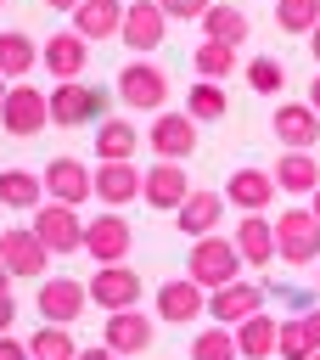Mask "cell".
<instances>
[{
	"label": "cell",
	"instance_id": "cell-7",
	"mask_svg": "<svg viewBox=\"0 0 320 360\" xmlns=\"http://www.w3.org/2000/svg\"><path fill=\"white\" fill-rule=\"evenodd\" d=\"M39 174H45V197H51V202H73V208H79V202L95 197V169L79 163V158H51Z\"/></svg>",
	"mask_w": 320,
	"mask_h": 360
},
{
	"label": "cell",
	"instance_id": "cell-3",
	"mask_svg": "<svg viewBox=\"0 0 320 360\" xmlns=\"http://www.w3.org/2000/svg\"><path fill=\"white\" fill-rule=\"evenodd\" d=\"M112 96H118L129 112H163V101H168V73H163L157 62H124Z\"/></svg>",
	"mask_w": 320,
	"mask_h": 360
},
{
	"label": "cell",
	"instance_id": "cell-10",
	"mask_svg": "<svg viewBox=\"0 0 320 360\" xmlns=\"http://www.w3.org/2000/svg\"><path fill=\"white\" fill-rule=\"evenodd\" d=\"M84 304H90V287H84V281H67V276L39 281V292H34V309H39L51 326H73V321L84 315Z\"/></svg>",
	"mask_w": 320,
	"mask_h": 360
},
{
	"label": "cell",
	"instance_id": "cell-26",
	"mask_svg": "<svg viewBox=\"0 0 320 360\" xmlns=\"http://www.w3.org/2000/svg\"><path fill=\"white\" fill-rule=\"evenodd\" d=\"M39 202H45V174H34V169H0V208L34 214Z\"/></svg>",
	"mask_w": 320,
	"mask_h": 360
},
{
	"label": "cell",
	"instance_id": "cell-42",
	"mask_svg": "<svg viewBox=\"0 0 320 360\" xmlns=\"http://www.w3.org/2000/svg\"><path fill=\"white\" fill-rule=\"evenodd\" d=\"M298 321H303V326H309V338H314V349H320V304H314V309H309V315H298Z\"/></svg>",
	"mask_w": 320,
	"mask_h": 360
},
{
	"label": "cell",
	"instance_id": "cell-24",
	"mask_svg": "<svg viewBox=\"0 0 320 360\" xmlns=\"http://www.w3.org/2000/svg\"><path fill=\"white\" fill-rule=\"evenodd\" d=\"M95 197L107 208H124L140 197V169L135 163H95Z\"/></svg>",
	"mask_w": 320,
	"mask_h": 360
},
{
	"label": "cell",
	"instance_id": "cell-16",
	"mask_svg": "<svg viewBox=\"0 0 320 360\" xmlns=\"http://www.w3.org/2000/svg\"><path fill=\"white\" fill-rule=\"evenodd\" d=\"M39 62L51 68V79H56V84H67V79H79V73H84V62H90V39H84V34H73V28H62V34H51V39L39 45Z\"/></svg>",
	"mask_w": 320,
	"mask_h": 360
},
{
	"label": "cell",
	"instance_id": "cell-17",
	"mask_svg": "<svg viewBox=\"0 0 320 360\" xmlns=\"http://www.w3.org/2000/svg\"><path fill=\"white\" fill-rule=\"evenodd\" d=\"M140 197H146L152 208L174 214V208L191 197V186H185V163H168V158H157V163L140 174Z\"/></svg>",
	"mask_w": 320,
	"mask_h": 360
},
{
	"label": "cell",
	"instance_id": "cell-38",
	"mask_svg": "<svg viewBox=\"0 0 320 360\" xmlns=\"http://www.w3.org/2000/svg\"><path fill=\"white\" fill-rule=\"evenodd\" d=\"M264 292H269V298H275L286 315H309V309L320 304V292H309V287H292V281H269Z\"/></svg>",
	"mask_w": 320,
	"mask_h": 360
},
{
	"label": "cell",
	"instance_id": "cell-27",
	"mask_svg": "<svg viewBox=\"0 0 320 360\" xmlns=\"http://www.w3.org/2000/svg\"><path fill=\"white\" fill-rule=\"evenodd\" d=\"M135 146H140V129L129 118H101V129H95V163H129Z\"/></svg>",
	"mask_w": 320,
	"mask_h": 360
},
{
	"label": "cell",
	"instance_id": "cell-43",
	"mask_svg": "<svg viewBox=\"0 0 320 360\" xmlns=\"http://www.w3.org/2000/svg\"><path fill=\"white\" fill-rule=\"evenodd\" d=\"M79 360H118L107 343H90V349H79Z\"/></svg>",
	"mask_w": 320,
	"mask_h": 360
},
{
	"label": "cell",
	"instance_id": "cell-31",
	"mask_svg": "<svg viewBox=\"0 0 320 360\" xmlns=\"http://www.w3.org/2000/svg\"><path fill=\"white\" fill-rule=\"evenodd\" d=\"M185 112H191L196 124H219V118L230 112V96H225V84H219V79H196V84L185 90Z\"/></svg>",
	"mask_w": 320,
	"mask_h": 360
},
{
	"label": "cell",
	"instance_id": "cell-35",
	"mask_svg": "<svg viewBox=\"0 0 320 360\" xmlns=\"http://www.w3.org/2000/svg\"><path fill=\"white\" fill-rule=\"evenodd\" d=\"M320 22V0H275V28L281 34H309Z\"/></svg>",
	"mask_w": 320,
	"mask_h": 360
},
{
	"label": "cell",
	"instance_id": "cell-30",
	"mask_svg": "<svg viewBox=\"0 0 320 360\" xmlns=\"http://www.w3.org/2000/svg\"><path fill=\"white\" fill-rule=\"evenodd\" d=\"M202 39H219V45H247V11L236 6H208L202 11Z\"/></svg>",
	"mask_w": 320,
	"mask_h": 360
},
{
	"label": "cell",
	"instance_id": "cell-14",
	"mask_svg": "<svg viewBox=\"0 0 320 360\" xmlns=\"http://www.w3.org/2000/svg\"><path fill=\"white\" fill-rule=\"evenodd\" d=\"M258 309H264V287H258V281H230V287H213V292H208L213 326H241V321L258 315Z\"/></svg>",
	"mask_w": 320,
	"mask_h": 360
},
{
	"label": "cell",
	"instance_id": "cell-40",
	"mask_svg": "<svg viewBox=\"0 0 320 360\" xmlns=\"http://www.w3.org/2000/svg\"><path fill=\"white\" fill-rule=\"evenodd\" d=\"M0 360H34V354H28V343H17V338L6 332V338H0Z\"/></svg>",
	"mask_w": 320,
	"mask_h": 360
},
{
	"label": "cell",
	"instance_id": "cell-46",
	"mask_svg": "<svg viewBox=\"0 0 320 360\" xmlns=\"http://www.w3.org/2000/svg\"><path fill=\"white\" fill-rule=\"evenodd\" d=\"M309 51H314V68H320V22L309 28Z\"/></svg>",
	"mask_w": 320,
	"mask_h": 360
},
{
	"label": "cell",
	"instance_id": "cell-20",
	"mask_svg": "<svg viewBox=\"0 0 320 360\" xmlns=\"http://www.w3.org/2000/svg\"><path fill=\"white\" fill-rule=\"evenodd\" d=\"M118 360L124 354H140V349H152V315H140V304L135 309H112L107 315V338H101Z\"/></svg>",
	"mask_w": 320,
	"mask_h": 360
},
{
	"label": "cell",
	"instance_id": "cell-52",
	"mask_svg": "<svg viewBox=\"0 0 320 360\" xmlns=\"http://www.w3.org/2000/svg\"><path fill=\"white\" fill-rule=\"evenodd\" d=\"M0 6H6V0H0Z\"/></svg>",
	"mask_w": 320,
	"mask_h": 360
},
{
	"label": "cell",
	"instance_id": "cell-19",
	"mask_svg": "<svg viewBox=\"0 0 320 360\" xmlns=\"http://www.w3.org/2000/svg\"><path fill=\"white\" fill-rule=\"evenodd\" d=\"M275 191H281V186H275V174L247 163V169H236V174H230L225 202H230V208H241V214H264V208L275 202Z\"/></svg>",
	"mask_w": 320,
	"mask_h": 360
},
{
	"label": "cell",
	"instance_id": "cell-48",
	"mask_svg": "<svg viewBox=\"0 0 320 360\" xmlns=\"http://www.w3.org/2000/svg\"><path fill=\"white\" fill-rule=\"evenodd\" d=\"M6 276H11V270H6V264H0V287H6Z\"/></svg>",
	"mask_w": 320,
	"mask_h": 360
},
{
	"label": "cell",
	"instance_id": "cell-49",
	"mask_svg": "<svg viewBox=\"0 0 320 360\" xmlns=\"http://www.w3.org/2000/svg\"><path fill=\"white\" fill-rule=\"evenodd\" d=\"M0 101H6V73H0Z\"/></svg>",
	"mask_w": 320,
	"mask_h": 360
},
{
	"label": "cell",
	"instance_id": "cell-25",
	"mask_svg": "<svg viewBox=\"0 0 320 360\" xmlns=\"http://www.w3.org/2000/svg\"><path fill=\"white\" fill-rule=\"evenodd\" d=\"M236 332V349H241V360H269L275 354V338H281V315H247L241 326H230Z\"/></svg>",
	"mask_w": 320,
	"mask_h": 360
},
{
	"label": "cell",
	"instance_id": "cell-32",
	"mask_svg": "<svg viewBox=\"0 0 320 360\" xmlns=\"http://www.w3.org/2000/svg\"><path fill=\"white\" fill-rule=\"evenodd\" d=\"M28 354H34V360H79V343H73L67 326H51V321H45V326L28 338Z\"/></svg>",
	"mask_w": 320,
	"mask_h": 360
},
{
	"label": "cell",
	"instance_id": "cell-6",
	"mask_svg": "<svg viewBox=\"0 0 320 360\" xmlns=\"http://www.w3.org/2000/svg\"><path fill=\"white\" fill-rule=\"evenodd\" d=\"M0 124H6V135H17V141L39 135V129L51 124V96L34 90V84H11L6 101H0Z\"/></svg>",
	"mask_w": 320,
	"mask_h": 360
},
{
	"label": "cell",
	"instance_id": "cell-5",
	"mask_svg": "<svg viewBox=\"0 0 320 360\" xmlns=\"http://www.w3.org/2000/svg\"><path fill=\"white\" fill-rule=\"evenodd\" d=\"M275 253L286 264H314L320 259V219H314V208L275 214Z\"/></svg>",
	"mask_w": 320,
	"mask_h": 360
},
{
	"label": "cell",
	"instance_id": "cell-4",
	"mask_svg": "<svg viewBox=\"0 0 320 360\" xmlns=\"http://www.w3.org/2000/svg\"><path fill=\"white\" fill-rule=\"evenodd\" d=\"M34 236L51 248V259H62V253H79L84 248V219H79V208L73 202H39L34 208Z\"/></svg>",
	"mask_w": 320,
	"mask_h": 360
},
{
	"label": "cell",
	"instance_id": "cell-39",
	"mask_svg": "<svg viewBox=\"0 0 320 360\" xmlns=\"http://www.w3.org/2000/svg\"><path fill=\"white\" fill-rule=\"evenodd\" d=\"M163 6V17H180V22H202V11L213 6V0H157Z\"/></svg>",
	"mask_w": 320,
	"mask_h": 360
},
{
	"label": "cell",
	"instance_id": "cell-1",
	"mask_svg": "<svg viewBox=\"0 0 320 360\" xmlns=\"http://www.w3.org/2000/svg\"><path fill=\"white\" fill-rule=\"evenodd\" d=\"M185 276L196 281V287H230V281H241V253H236V242L230 236H196V248H191V259H185Z\"/></svg>",
	"mask_w": 320,
	"mask_h": 360
},
{
	"label": "cell",
	"instance_id": "cell-2",
	"mask_svg": "<svg viewBox=\"0 0 320 360\" xmlns=\"http://www.w3.org/2000/svg\"><path fill=\"white\" fill-rule=\"evenodd\" d=\"M107 90L101 84H84V79H67V84H56L51 90V124H62V129H79V124H101L107 118Z\"/></svg>",
	"mask_w": 320,
	"mask_h": 360
},
{
	"label": "cell",
	"instance_id": "cell-18",
	"mask_svg": "<svg viewBox=\"0 0 320 360\" xmlns=\"http://www.w3.org/2000/svg\"><path fill=\"white\" fill-rule=\"evenodd\" d=\"M196 315H208V287H196L191 276H174V281L157 287V321L185 326V321H196Z\"/></svg>",
	"mask_w": 320,
	"mask_h": 360
},
{
	"label": "cell",
	"instance_id": "cell-44",
	"mask_svg": "<svg viewBox=\"0 0 320 360\" xmlns=\"http://www.w3.org/2000/svg\"><path fill=\"white\" fill-rule=\"evenodd\" d=\"M309 107L320 112V68H314V79H309Z\"/></svg>",
	"mask_w": 320,
	"mask_h": 360
},
{
	"label": "cell",
	"instance_id": "cell-36",
	"mask_svg": "<svg viewBox=\"0 0 320 360\" xmlns=\"http://www.w3.org/2000/svg\"><path fill=\"white\" fill-rule=\"evenodd\" d=\"M247 84H253L258 96L286 90V62H281V56H253V62H247Z\"/></svg>",
	"mask_w": 320,
	"mask_h": 360
},
{
	"label": "cell",
	"instance_id": "cell-11",
	"mask_svg": "<svg viewBox=\"0 0 320 360\" xmlns=\"http://www.w3.org/2000/svg\"><path fill=\"white\" fill-rule=\"evenodd\" d=\"M269 135H275L286 152H314V141H320V112H314L309 101H281L275 118H269Z\"/></svg>",
	"mask_w": 320,
	"mask_h": 360
},
{
	"label": "cell",
	"instance_id": "cell-28",
	"mask_svg": "<svg viewBox=\"0 0 320 360\" xmlns=\"http://www.w3.org/2000/svg\"><path fill=\"white\" fill-rule=\"evenodd\" d=\"M275 186L292 191V197H314V186H320V158H314V152H286V158L275 163Z\"/></svg>",
	"mask_w": 320,
	"mask_h": 360
},
{
	"label": "cell",
	"instance_id": "cell-34",
	"mask_svg": "<svg viewBox=\"0 0 320 360\" xmlns=\"http://www.w3.org/2000/svg\"><path fill=\"white\" fill-rule=\"evenodd\" d=\"M191 360H241L236 332H230V326H202L196 343H191Z\"/></svg>",
	"mask_w": 320,
	"mask_h": 360
},
{
	"label": "cell",
	"instance_id": "cell-37",
	"mask_svg": "<svg viewBox=\"0 0 320 360\" xmlns=\"http://www.w3.org/2000/svg\"><path fill=\"white\" fill-rule=\"evenodd\" d=\"M275 354H281V360H309V354H314V338H309V326H303L298 315H286V321H281Z\"/></svg>",
	"mask_w": 320,
	"mask_h": 360
},
{
	"label": "cell",
	"instance_id": "cell-15",
	"mask_svg": "<svg viewBox=\"0 0 320 360\" xmlns=\"http://www.w3.org/2000/svg\"><path fill=\"white\" fill-rule=\"evenodd\" d=\"M163 28H168V17H163V6L157 0H129V11H124V28H118V39L129 45V51H157L163 45Z\"/></svg>",
	"mask_w": 320,
	"mask_h": 360
},
{
	"label": "cell",
	"instance_id": "cell-23",
	"mask_svg": "<svg viewBox=\"0 0 320 360\" xmlns=\"http://www.w3.org/2000/svg\"><path fill=\"white\" fill-rule=\"evenodd\" d=\"M124 11H129V0H84V6L73 11V34H84V39H112V34L124 28Z\"/></svg>",
	"mask_w": 320,
	"mask_h": 360
},
{
	"label": "cell",
	"instance_id": "cell-50",
	"mask_svg": "<svg viewBox=\"0 0 320 360\" xmlns=\"http://www.w3.org/2000/svg\"><path fill=\"white\" fill-rule=\"evenodd\" d=\"M309 360H320V349H314V354H309Z\"/></svg>",
	"mask_w": 320,
	"mask_h": 360
},
{
	"label": "cell",
	"instance_id": "cell-8",
	"mask_svg": "<svg viewBox=\"0 0 320 360\" xmlns=\"http://www.w3.org/2000/svg\"><path fill=\"white\" fill-rule=\"evenodd\" d=\"M129 242H135V231H129L124 214H95V219H84V253H90L95 264H124V259H129Z\"/></svg>",
	"mask_w": 320,
	"mask_h": 360
},
{
	"label": "cell",
	"instance_id": "cell-22",
	"mask_svg": "<svg viewBox=\"0 0 320 360\" xmlns=\"http://www.w3.org/2000/svg\"><path fill=\"white\" fill-rule=\"evenodd\" d=\"M225 219V191H191L180 208H174V225L185 236H213V225Z\"/></svg>",
	"mask_w": 320,
	"mask_h": 360
},
{
	"label": "cell",
	"instance_id": "cell-21",
	"mask_svg": "<svg viewBox=\"0 0 320 360\" xmlns=\"http://www.w3.org/2000/svg\"><path fill=\"white\" fill-rule=\"evenodd\" d=\"M230 242H236L241 264L264 270V264L275 259V219H264V214H247V219H241V225L230 231Z\"/></svg>",
	"mask_w": 320,
	"mask_h": 360
},
{
	"label": "cell",
	"instance_id": "cell-41",
	"mask_svg": "<svg viewBox=\"0 0 320 360\" xmlns=\"http://www.w3.org/2000/svg\"><path fill=\"white\" fill-rule=\"evenodd\" d=\"M11 315H17V298H11V287H0V338L11 332Z\"/></svg>",
	"mask_w": 320,
	"mask_h": 360
},
{
	"label": "cell",
	"instance_id": "cell-45",
	"mask_svg": "<svg viewBox=\"0 0 320 360\" xmlns=\"http://www.w3.org/2000/svg\"><path fill=\"white\" fill-rule=\"evenodd\" d=\"M45 6H51V11H79L84 0H45Z\"/></svg>",
	"mask_w": 320,
	"mask_h": 360
},
{
	"label": "cell",
	"instance_id": "cell-12",
	"mask_svg": "<svg viewBox=\"0 0 320 360\" xmlns=\"http://www.w3.org/2000/svg\"><path fill=\"white\" fill-rule=\"evenodd\" d=\"M146 141H152V152H157V158L185 163V158L196 152V118H191V112H168V107H163V112L152 118V135H146Z\"/></svg>",
	"mask_w": 320,
	"mask_h": 360
},
{
	"label": "cell",
	"instance_id": "cell-29",
	"mask_svg": "<svg viewBox=\"0 0 320 360\" xmlns=\"http://www.w3.org/2000/svg\"><path fill=\"white\" fill-rule=\"evenodd\" d=\"M34 68H39V45H34L22 28H6V34H0V73H6L11 84H22Z\"/></svg>",
	"mask_w": 320,
	"mask_h": 360
},
{
	"label": "cell",
	"instance_id": "cell-33",
	"mask_svg": "<svg viewBox=\"0 0 320 360\" xmlns=\"http://www.w3.org/2000/svg\"><path fill=\"white\" fill-rule=\"evenodd\" d=\"M191 68H196V79H230V68H236V45L202 39V45L191 51Z\"/></svg>",
	"mask_w": 320,
	"mask_h": 360
},
{
	"label": "cell",
	"instance_id": "cell-47",
	"mask_svg": "<svg viewBox=\"0 0 320 360\" xmlns=\"http://www.w3.org/2000/svg\"><path fill=\"white\" fill-rule=\"evenodd\" d=\"M309 208H314V219H320V186H314V197H309Z\"/></svg>",
	"mask_w": 320,
	"mask_h": 360
},
{
	"label": "cell",
	"instance_id": "cell-13",
	"mask_svg": "<svg viewBox=\"0 0 320 360\" xmlns=\"http://www.w3.org/2000/svg\"><path fill=\"white\" fill-rule=\"evenodd\" d=\"M0 264L11 276H39L51 264V248L34 236V225H6L0 231Z\"/></svg>",
	"mask_w": 320,
	"mask_h": 360
},
{
	"label": "cell",
	"instance_id": "cell-51",
	"mask_svg": "<svg viewBox=\"0 0 320 360\" xmlns=\"http://www.w3.org/2000/svg\"><path fill=\"white\" fill-rule=\"evenodd\" d=\"M314 292H320V287H314Z\"/></svg>",
	"mask_w": 320,
	"mask_h": 360
},
{
	"label": "cell",
	"instance_id": "cell-9",
	"mask_svg": "<svg viewBox=\"0 0 320 360\" xmlns=\"http://www.w3.org/2000/svg\"><path fill=\"white\" fill-rule=\"evenodd\" d=\"M84 287H90V304H95V309H107V315H112V309H135V304H140V270H129V264H101Z\"/></svg>",
	"mask_w": 320,
	"mask_h": 360
}]
</instances>
